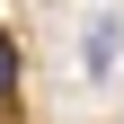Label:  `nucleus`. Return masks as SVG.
Segmentation results:
<instances>
[{"instance_id": "1", "label": "nucleus", "mask_w": 124, "mask_h": 124, "mask_svg": "<svg viewBox=\"0 0 124 124\" xmlns=\"http://www.w3.org/2000/svg\"><path fill=\"white\" fill-rule=\"evenodd\" d=\"M115 53H124V27L98 18V27H89V44H80V71H89V80H106V71H115Z\"/></svg>"}, {"instance_id": "2", "label": "nucleus", "mask_w": 124, "mask_h": 124, "mask_svg": "<svg viewBox=\"0 0 124 124\" xmlns=\"http://www.w3.org/2000/svg\"><path fill=\"white\" fill-rule=\"evenodd\" d=\"M18 89H27V53H18V36H0V115L18 106Z\"/></svg>"}]
</instances>
